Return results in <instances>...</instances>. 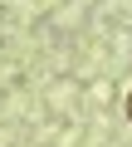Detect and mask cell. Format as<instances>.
Returning a JSON list of instances; mask_svg holds the SVG:
<instances>
[{"label": "cell", "instance_id": "obj_1", "mask_svg": "<svg viewBox=\"0 0 132 147\" xmlns=\"http://www.w3.org/2000/svg\"><path fill=\"white\" fill-rule=\"evenodd\" d=\"M127 118H132V93H127Z\"/></svg>", "mask_w": 132, "mask_h": 147}]
</instances>
